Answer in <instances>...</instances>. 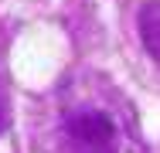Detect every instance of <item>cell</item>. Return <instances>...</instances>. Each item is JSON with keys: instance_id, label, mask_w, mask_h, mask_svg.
<instances>
[{"instance_id": "2", "label": "cell", "mask_w": 160, "mask_h": 153, "mask_svg": "<svg viewBox=\"0 0 160 153\" xmlns=\"http://www.w3.org/2000/svg\"><path fill=\"white\" fill-rule=\"evenodd\" d=\"M140 37H143L147 51L160 65V0H153V3L143 7V14H140Z\"/></svg>"}, {"instance_id": "1", "label": "cell", "mask_w": 160, "mask_h": 153, "mask_svg": "<svg viewBox=\"0 0 160 153\" xmlns=\"http://www.w3.org/2000/svg\"><path fill=\"white\" fill-rule=\"evenodd\" d=\"M65 153H119L116 126L99 109H75L65 119Z\"/></svg>"}, {"instance_id": "3", "label": "cell", "mask_w": 160, "mask_h": 153, "mask_svg": "<svg viewBox=\"0 0 160 153\" xmlns=\"http://www.w3.org/2000/svg\"><path fill=\"white\" fill-rule=\"evenodd\" d=\"M7 116H10V102H7V85H3V78H0V133H3V126H7Z\"/></svg>"}]
</instances>
